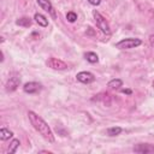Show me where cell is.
I'll return each mask as SVG.
<instances>
[{
  "mask_svg": "<svg viewBox=\"0 0 154 154\" xmlns=\"http://www.w3.org/2000/svg\"><path fill=\"white\" fill-rule=\"evenodd\" d=\"M37 1V4L45 10V11H47V12H49L51 13V16L53 17V18H55L57 16H55V11H54V7H53V5H52V2L49 1V0H36Z\"/></svg>",
  "mask_w": 154,
  "mask_h": 154,
  "instance_id": "cell-9",
  "label": "cell"
},
{
  "mask_svg": "<svg viewBox=\"0 0 154 154\" xmlns=\"http://www.w3.org/2000/svg\"><path fill=\"white\" fill-rule=\"evenodd\" d=\"M142 43V41L140 38H124L122 41H119L118 43H116V47L119 49H130V48H135L137 46H140Z\"/></svg>",
  "mask_w": 154,
  "mask_h": 154,
  "instance_id": "cell-3",
  "label": "cell"
},
{
  "mask_svg": "<svg viewBox=\"0 0 154 154\" xmlns=\"http://www.w3.org/2000/svg\"><path fill=\"white\" fill-rule=\"evenodd\" d=\"M149 42H150L152 45H154V34H152V35L149 36Z\"/></svg>",
  "mask_w": 154,
  "mask_h": 154,
  "instance_id": "cell-20",
  "label": "cell"
},
{
  "mask_svg": "<svg viewBox=\"0 0 154 154\" xmlns=\"http://www.w3.org/2000/svg\"><path fill=\"white\" fill-rule=\"evenodd\" d=\"M122 131H123V130H122L120 126H113V128L107 129V135H108V136H117V135H119Z\"/></svg>",
  "mask_w": 154,
  "mask_h": 154,
  "instance_id": "cell-15",
  "label": "cell"
},
{
  "mask_svg": "<svg viewBox=\"0 0 154 154\" xmlns=\"http://www.w3.org/2000/svg\"><path fill=\"white\" fill-rule=\"evenodd\" d=\"M19 83H20V78L18 76L10 77V79L6 82V91H8V93L14 91L19 87Z\"/></svg>",
  "mask_w": 154,
  "mask_h": 154,
  "instance_id": "cell-7",
  "label": "cell"
},
{
  "mask_svg": "<svg viewBox=\"0 0 154 154\" xmlns=\"http://www.w3.org/2000/svg\"><path fill=\"white\" fill-rule=\"evenodd\" d=\"M122 93H123V94H128V95H131V93H132V91H131L130 89H122Z\"/></svg>",
  "mask_w": 154,
  "mask_h": 154,
  "instance_id": "cell-19",
  "label": "cell"
},
{
  "mask_svg": "<svg viewBox=\"0 0 154 154\" xmlns=\"http://www.w3.org/2000/svg\"><path fill=\"white\" fill-rule=\"evenodd\" d=\"M132 150L135 153H140V154H150L154 153V144H149V143H138L136 146H134Z\"/></svg>",
  "mask_w": 154,
  "mask_h": 154,
  "instance_id": "cell-5",
  "label": "cell"
},
{
  "mask_svg": "<svg viewBox=\"0 0 154 154\" xmlns=\"http://www.w3.org/2000/svg\"><path fill=\"white\" fill-rule=\"evenodd\" d=\"M88 34H90V35H91V34H94V32H93V30H91V28H90V26H89V28H88Z\"/></svg>",
  "mask_w": 154,
  "mask_h": 154,
  "instance_id": "cell-21",
  "label": "cell"
},
{
  "mask_svg": "<svg viewBox=\"0 0 154 154\" xmlns=\"http://www.w3.org/2000/svg\"><path fill=\"white\" fill-rule=\"evenodd\" d=\"M12 136H13V132H12L11 130H8V129H5V128L0 129V138H1L2 141H6V140L11 138Z\"/></svg>",
  "mask_w": 154,
  "mask_h": 154,
  "instance_id": "cell-12",
  "label": "cell"
},
{
  "mask_svg": "<svg viewBox=\"0 0 154 154\" xmlns=\"http://www.w3.org/2000/svg\"><path fill=\"white\" fill-rule=\"evenodd\" d=\"M23 90L28 94H35V93H38L41 90V84L37 82H28L24 84Z\"/></svg>",
  "mask_w": 154,
  "mask_h": 154,
  "instance_id": "cell-8",
  "label": "cell"
},
{
  "mask_svg": "<svg viewBox=\"0 0 154 154\" xmlns=\"http://www.w3.org/2000/svg\"><path fill=\"white\" fill-rule=\"evenodd\" d=\"M28 117H29V120H30L31 125L34 126V129H35L37 132H40L43 138H46V140L49 141V142H54V135H53V132H52L49 125H48L38 114H36V113L32 112V111H29V112H28Z\"/></svg>",
  "mask_w": 154,
  "mask_h": 154,
  "instance_id": "cell-1",
  "label": "cell"
},
{
  "mask_svg": "<svg viewBox=\"0 0 154 154\" xmlns=\"http://www.w3.org/2000/svg\"><path fill=\"white\" fill-rule=\"evenodd\" d=\"M77 81L81 82V83H84V84H89L91 82L95 81V76L91 73V72H88V71H82V72H78L77 76H76Z\"/></svg>",
  "mask_w": 154,
  "mask_h": 154,
  "instance_id": "cell-6",
  "label": "cell"
},
{
  "mask_svg": "<svg viewBox=\"0 0 154 154\" xmlns=\"http://www.w3.org/2000/svg\"><path fill=\"white\" fill-rule=\"evenodd\" d=\"M66 19H67L70 23H73V22H76V20H77V14H76L75 12L70 11V12H67V13H66Z\"/></svg>",
  "mask_w": 154,
  "mask_h": 154,
  "instance_id": "cell-17",
  "label": "cell"
},
{
  "mask_svg": "<svg viewBox=\"0 0 154 154\" xmlns=\"http://www.w3.org/2000/svg\"><path fill=\"white\" fill-rule=\"evenodd\" d=\"M19 144H20V142H19V140H17V138H14L12 142H11V144H10V147H8V153H16V150H17V148L19 147Z\"/></svg>",
  "mask_w": 154,
  "mask_h": 154,
  "instance_id": "cell-16",
  "label": "cell"
},
{
  "mask_svg": "<svg viewBox=\"0 0 154 154\" xmlns=\"http://www.w3.org/2000/svg\"><path fill=\"white\" fill-rule=\"evenodd\" d=\"M91 5H94V6H97V5H100V2H101V0H88Z\"/></svg>",
  "mask_w": 154,
  "mask_h": 154,
  "instance_id": "cell-18",
  "label": "cell"
},
{
  "mask_svg": "<svg viewBox=\"0 0 154 154\" xmlns=\"http://www.w3.org/2000/svg\"><path fill=\"white\" fill-rule=\"evenodd\" d=\"M93 16H94V19H95V22H96L97 28H99L103 34H109V32H111V29H109V25H108L107 20L105 19V17H102L96 10L93 11Z\"/></svg>",
  "mask_w": 154,
  "mask_h": 154,
  "instance_id": "cell-2",
  "label": "cell"
},
{
  "mask_svg": "<svg viewBox=\"0 0 154 154\" xmlns=\"http://www.w3.org/2000/svg\"><path fill=\"white\" fill-rule=\"evenodd\" d=\"M153 87H154V81H153Z\"/></svg>",
  "mask_w": 154,
  "mask_h": 154,
  "instance_id": "cell-22",
  "label": "cell"
},
{
  "mask_svg": "<svg viewBox=\"0 0 154 154\" xmlns=\"http://www.w3.org/2000/svg\"><path fill=\"white\" fill-rule=\"evenodd\" d=\"M46 65L53 70H66L67 69V64L57 58H48V60L46 61Z\"/></svg>",
  "mask_w": 154,
  "mask_h": 154,
  "instance_id": "cell-4",
  "label": "cell"
},
{
  "mask_svg": "<svg viewBox=\"0 0 154 154\" xmlns=\"http://www.w3.org/2000/svg\"><path fill=\"white\" fill-rule=\"evenodd\" d=\"M107 85H108L111 89H118V88H120V87L123 85V81L119 79V78H114V79L109 81Z\"/></svg>",
  "mask_w": 154,
  "mask_h": 154,
  "instance_id": "cell-14",
  "label": "cell"
},
{
  "mask_svg": "<svg viewBox=\"0 0 154 154\" xmlns=\"http://www.w3.org/2000/svg\"><path fill=\"white\" fill-rule=\"evenodd\" d=\"M84 57H85V59H87L89 63H91V64H95V63L99 61V57H97V54L94 53V52H87V53L84 54Z\"/></svg>",
  "mask_w": 154,
  "mask_h": 154,
  "instance_id": "cell-13",
  "label": "cell"
},
{
  "mask_svg": "<svg viewBox=\"0 0 154 154\" xmlns=\"http://www.w3.org/2000/svg\"><path fill=\"white\" fill-rule=\"evenodd\" d=\"M16 24L19 26H23V28H29L31 25V19L28 17H22V18H18L16 20Z\"/></svg>",
  "mask_w": 154,
  "mask_h": 154,
  "instance_id": "cell-11",
  "label": "cell"
},
{
  "mask_svg": "<svg viewBox=\"0 0 154 154\" xmlns=\"http://www.w3.org/2000/svg\"><path fill=\"white\" fill-rule=\"evenodd\" d=\"M34 19H35V22H36L38 25H41V26H43V28L48 25V19H47V17H45V16L41 14V13H35Z\"/></svg>",
  "mask_w": 154,
  "mask_h": 154,
  "instance_id": "cell-10",
  "label": "cell"
}]
</instances>
